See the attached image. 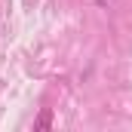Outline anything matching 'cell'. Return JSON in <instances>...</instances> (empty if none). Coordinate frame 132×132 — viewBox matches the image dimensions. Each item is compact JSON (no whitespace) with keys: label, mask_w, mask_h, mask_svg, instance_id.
<instances>
[{"label":"cell","mask_w":132,"mask_h":132,"mask_svg":"<svg viewBox=\"0 0 132 132\" xmlns=\"http://www.w3.org/2000/svg\"><path fill=\"white\" fill-rule=\"evenodd\" d=\"M49 123H52V114L49 111H43L37 120H34V132H40V129H49Z\"/></svg>","instance_id":"cell-1"}]
</instances>
